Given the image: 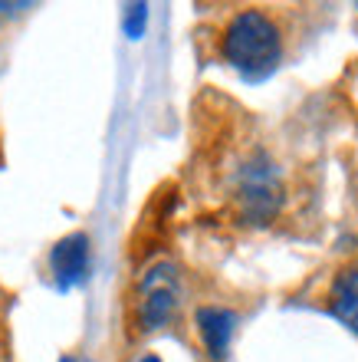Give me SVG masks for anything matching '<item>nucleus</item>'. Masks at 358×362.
Wrapping results in <instances>:
<instances>
[{"label": "nucleus", "instance_id": "obj_4", "mask_svg": "<svg viewBox=\"0 0 358 362\" xmlns=\"http://www.w3.org/2000/svg\"><path fill=\"white\" fill-rule=\"evenodd\" d=\"M89 267H93V247H89V234L85 230H73V234L59 238L49 247V274H53L56 290H63V293L85 284Z\"/></svg>", "mask_w": 358, "mask_h": 362}, {"label": "nucleus", "instance_id": "obj_7", "mask_svg": "<svg viewBox=\"0 0 358 362\" xmlns=\"http://www.w3.org/2000/svg\"><path fill=\"white\" fill-rule=\"evenodd\" d=\"M148 27V4H129L122 13V30L129 40H142Z\"/></svg>", "mask_w": 358, "mask_h": 362}, {"label": "nucleus", "instance_id": "obj_6", "mask_svg": "<svg viewBox=\"0 0 358 362\" xmlns=\"http://www.w3.org/2000/svg\"><path fill=\"white\" fill-rule=\"evenodd\" d=\"M326 310H329L349 333L358 336V260L345 264L339 274L332 276L329 290H326Z\"/></svg>", "mask_w": 358, "mask_h": 362}, {"label": "nucleus", "instance_id": "obj_5", "mask_svg": "<svg viewBox=\"0 0 358 362\" xmlns=\"http://www.w3.org/2000/svg\"><path fill=\"white\" fill-rule=\"evenodd\" d=\"M194 326H198V336L208 356L214 362H224L227 353H230V343H234L237 333V313L227 310V306H198L194 313Z\"/></svg>", "mask_w": 358, "mask_h": 362}, {"label": "nucleus", "instance_id": "obj_2", "mask_svg": "<svg viewBox=\"0 0 358 362\" xmlns=\"http://www.w3.org/2000/svg\"><path fill=\"white\" fill-rule=\"evenodd\" d=\"M230 204L246 228H266L286 204V181L266 148H250L230 172Z\"/></svg>", "mask_w": 358, "mask_h": 362}, {"label": "nucleus", "instance_id": "obj_9", "mask_svg": "<svg viewBox=\"0 0 358 362\" xmlns=\"http://www.w3.org/2000/svg\"><path fill=\"white\" fill-rule=\"evenodd\" d=\"M135 362H165V359H161L158 353H145V356H138V359H135Z\"/></svg>", "mask_w": 358, "mask_h": 362}, {"label": "nucleus", "instance_id": "obj_1", "mask_svg": "<svg viewBox=\"0 0 358 362\" xmlns=\"http://www.w3.org/2000/svg\"><path fill=\"white\" fill-rule=\"evenodd\" d=\"M217 49L227 66L244 79H263L283 63L286 33L266 7H244L224 23Z\"/></svg>", "mask_w": 358, "mask_h": 362}, {"label": "nucleus", "instance_id": "obj_3", "mask_svg": "<svg viewBox=\"0 0 358 362\" xmlns=\"http://www.w3.org/2000/svg\"><path fill=\"white\" fill-rule=\"evenodd\" d=\"M181 274L171 260H158L138 274L129 303V323L135 336H151L168 329L181 310Z\"/></svg>", "mask_w": 358, "mask_h": 362}, {"label": "nucleus", "instance_id": "obj_8", "mask_svg": "<svg viewBox=\"0 0 358 362\" xmlns=\"http://www.w3.org/2000/svg\"><path fill=\"white\" fill-rule=\"evenodd\" d=\"M27 10H30L27 0H0V27H4V23H10V20L23 17Z\"/></svg>", "mask_w": 358, "mask_h": 362}, {"label": "nucleus", "instance_id": "obj_10", "mask_svg": "<svg viewBox=\"0 0 358 362\" xmlns=\"http://www.w3.org/2000/svg\"><path fill=\"white\" fill-rule=\"evenodd\" d=\"M59 362H76V359H69V356H59ZM79 362H89V359H79Z\"/></svg>", "mask_w": 358, "mask_h": 362}]
</instances>
